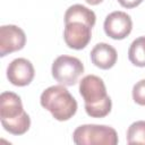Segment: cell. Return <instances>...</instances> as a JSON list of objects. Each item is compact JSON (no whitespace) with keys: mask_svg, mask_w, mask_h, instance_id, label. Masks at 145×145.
Masks as SVG:
<instances>
[{"mask_svg":"<svg viewBox=\"0 0 145 145\" xmlns=\"http://www.w3.org/2000/svg\"><path fill=\"white\" fill-rule=\"evenodd\" d=\"M79 93L85 102V111L89 117L103 118L111 111V99L106 94L103 80L95 75L85 76L79 83Z\"/></svg>","mask_w":145,"mask_h":145,"instance_id":"obj_1","label":"cell"},{"mask_svg":"<svg viewBox=\"0 0 145 145\" xmlns=\"http://www.w3.org/2000/svg\"><path fill=\"white\" fill-rule=\"evenodd\" d=\"M0 120L2 127L12 135H23L31 126L20 97L12 92H3L0 95Z\"/></svg>","mask_w":145,"mask_h":145,"instance_id":"obj_2","label":"cell"},{"mask_svg":"<svg viewBox=\"0 0 145 145\" xmlns=\"http://www.w3.org/2000/svg\"><path fill=\"white\" fill-rule=\"evenodd\" d=\"M41 105L56 120H69L77 111V102L63 85L50 86L41 94Z\"/></svg>","mask_w":145,"mask_h":145,"instance_id":"obj_3","label":"cell"},{"mask_svg":"<svg viewBox=\"0 0 145 145\" xmlns=\"http://www.w3.org/2000/svg\"><path fill=\"white\" fill-rule=\"evenodd\" d=\"M72 140L77 145H116L117 131L104 125H83L75 129Z\"/></svg>","mask_w":145,"mask_h":145,"instance_id":"obj_4","label":"cell"},{"mask_svg":"<svg viewBox=\"0 0 145 145\" xmlns=\"http://www.w3.org/2000/svg\"><path fill=\"white\" fill-rule=\"evenodd\" d=\"M84 71V66L78 58L59 56L52 63L51 72L53 78L63 86L75 85Z\"/></svg>","mask_w":145,"mask_h":145,"instance_id":"obj_5","label":"cell"},{"mask_svg":"<svg viewBox=\"0 0 145 145\" xmlns=\"http://www.w3.org/2000/svg\"><path fill=\"white\" fill-rule=\"evenodd\" d=\"M26 43L24 31L16 25H3L0 27V56L22 50Z\"/></svg>","mask_w":145,"mask_h":145,"instance_id":"obj_6","label":"cell"},{"mask_svg":"<svg viewBox=\"0 0 145 145\" xmlns=\"http://www.w3.org/2000/svg\"><path fill=\"white\" fill-rule=\"evenodd\" d=\"M133 28V22L129 15L123 11H113L104 20V32L113 40H122L128 36Z\"/></svg>","mask_w":145,"mask_h":145,"instance_id":"obj_7","label":"cell"},{"mask_svg":"<svg viewBox=\"0 0 145 145\" xmlns=\"http://www.w3.org/2000/svg\"><path fill=\"white\" fill-rule=\"evenodd\" d=\"M92 27L80 22L67 23L63 31V40L70 49H84L91 41Z\"/></svg>","mask_w":145,"mask_h":145,"instance_id":"obj_8","label":"cell"},{"mask_svg":"<svg viewBox=\"0 0 145 145\" xmlns=\"http://www.w3.org/2000/svg\"><path fill=\"white\" fill-rule=\"evenodd\" d=\"M7 78L15 86H26L34 78V67L25 58L12 60L7 68Z\"/></svg>","mask_w":145,"mask_h":145,"instance_id":"obj_9","label":"cell"},{"mask_svg":"<svg viewBox=\"0 0 145 145\" xmlns=\"http://www.w3.org/2000/svg\"><path fill=\"white\" fill-rule=\"evenodd\" d=\"M92 62L101 69H110L117 61V51L106 43H97L91 51Z\"/></svg>","mask_w":145,"mask_h":145,"instance_id":"obj_10","label":"cell"},{"mask_svg":"<svg viewBox=\"0 0 145 145\" xmlns=\"http://www.w3.org/2000/svg\"><path fill=\"white\" fill-rule=\"evenodd\" d=\"M95 14L82 5H72L70 6L65 14V24L70 22H80L89 27H93L95 24Z\"/></svg>","mask_w":145,"mask_h":145,"instance_id":"obj_11","label":"cell"},{"mask_svg":"<svg viewBox=\"0 0 145 145\" xmlns=\"http://www.w3.org/2000/svg\"><path fill=\"white\" fill-rule=\"evenodd\" d=\"M129 61L137 67H145V36L133 41L128 50Z\"/></svg>","mask_w":145,"mask_h":145,"instance_id":"obj_12","label":"cell"},{"mask_svg":"<svg viewBox=\"0 0 145 145\" xmlns=\"http://www.w3.org/2000/svg\"><path fill=\"white\" fill-rule=\"evenodd\" d=\"M127 143L129 145H145V121L139 120L129 126Z\"/></svg>","mask_w":145,"mask_h":145,"instance_id":"obj_13","label":"cell"},{"mask_svg":"<svg viewBox=\"0 0 145 145\" xmlns=\"http://www.w3.org/2000/svg\"><path fill=\"white\" fill-rule=\"evenodd\" d=\"M133 100L139 105H145V79H142L134 85Z\"/></svg>","mask_w":145,"mask_h":145,"instance_id":"obj_14","label":"cell"},{"mask_svg":"<svg viewBox=\"0 0 145 145\" xmlns=\"http://www.w3.org/2000/svg\"><path fill=\"white\" fill-rule=\"evenodd\" d=\"M143 0H118V2L123 7V8H135L138 5L142 3Z\"/></svg>","mask_w":145,"mask_h":145,"instance_id":"obj_15","label":"cell"},{"mask_svg":"<svg viewBox=\"0 0 145 145\" xmlns=\"http://www.w3.org/2000/svg\"><path fill=\"white\" fill-rule=\"evenodd\" d=\"M88 5H92V6H95V5H99V3H101L103 0H85Z\"/></svg>","mask_w":145,"mask_h":145,"instance_id":"obj_16","label":"cell"}]
</instances>
